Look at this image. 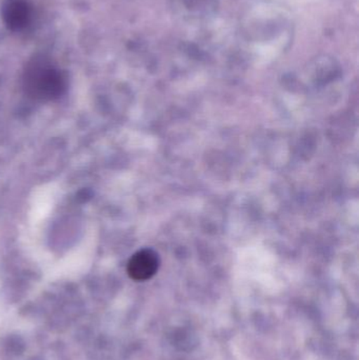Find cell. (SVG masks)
I'll use <instances>...</instances> for the list:
<instances>
[{"label": "cell", "mask_w": 359, "mask_h": 360, "mask_svg": "<svg viewBox=\"0 0 359 360\" xmlns=\"http://www.w3.org/2000/svg\"><path fill=\"white\" fill-rule=\"evenodd\" d=\"M25 94L36 101H56L67 90V77L60 69L44 57L27 63L23 74Z\"/></svg>", "instance_id": "6da1fadb"}, {"label": "cell", "mask_w": 359, "mask_h": 360, "mask_svg": "<svg viewBox=\"0 0 359 360\" xmlns=\"http://www.w3.org/2000/svg\"><path fill=\"white\" fill-rule=\"evenodd\" d=\"M159 257L151 249H143L135 253L128 262V274L137 281H148L157 272Z\"/></svg>", "instance_id": "7a4b0ae2"}, {"label": "cell", "mask_w": 359, "mask_h": 360, "mask_svg": "<svg viewBox=\"0 0 359 360\" xmlns=\"http://www.w3.org/2000/svg\"><path fill=\"white\" fill-rule=\"evenodd\" d=\"M4 19L11 29L20 30L29 22L30 10L21 0H10L4 6Z\"/></svg>", "instance_id": "3957f363"}]
</instances>
